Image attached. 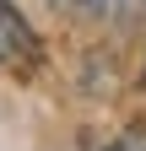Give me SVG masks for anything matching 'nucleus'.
I'll return each mask as SVG.
<instances>
[{
  "label": "nucleus",
  "instance_id": "f257e3e1",
  "mask_svg": "<svg viewBox=\"0 0 146 151\" xmlns=\"http://www.w3.org/2000/svg\"><path fill=\"white\" fill-rule=\"evenodd\" d=\"M38 60V32L27 27V16L11 6V0H0V65H33Z\"/></svg>",
  "mask_w": 146,
  "mask_h": 151
},
{
  "label": "nucleus",
  "instance_id": "f03ea898",
  "mask_svg": "<svg viewBox=\"0 0 146 151\" xmlns=\"http://www.w3.org/2000/svg\"><path fill=\"white\" fill-rule=\"evenodd\" d=\"M114 151H146V140H141V135H135V140H119Z\"/></svg>",
  "mask_w": 146,
  "mask_h": 151
},
{
  "label": "nucleus",
  "instance_id": "7ed1b4c3",
  "mask_svg": "<svg viewBox=\"0 0 146 151\" xmlns=\"http://www.w3.org/2000/svg\"><path fill=\"white\" fill-rule=\"evenodd\" d=\"M65 6H92V0H65Z\"/></svg>",
  "mask_w": 146,
  "mask_h": 151
}]
</instances>
